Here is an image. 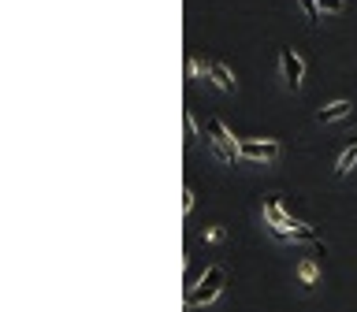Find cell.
<instances>
[{
    "label": "cell",
    "mask_w": 357,
    "mask_h": 312,
    "mask_svg": "<svg viewBox=\"0 0 357 312\" xmlns=\"http://www.w3.org/2000/svg\"><path fill=\"white\" fill-rule=\"evenodd\" d=\"M354 145H357V134H354Z\"/></svg>",
    "instance_id": "obj_16"
},
{
    "label": "cell",
    "mask_w": 357,
    "mask_h": 312,
    "mask_svg": "<svg viewBox=\"0 0 357 312\" xmlns=\"http://www.w3.org/2000/svg\"><path fill=\"white\" fill-rule=\"evenodd\" d=\"M290 219H294V216L283 208V197H279V194H268V197H264V223H272V227H283V231H287Z\"/></svg>",
    "instance_id": "obj_5"
},
{
    "label": "cell",
    "mask_w": 357,
    "mask_h": 312,
    "mask_svg": "<svg viewBox=\"0 0 357 312\" xmlns=\"http://www.w3.org/2000/svg\"><path fill=\"white\" fill-rule=\"evenodd\" d=\"M298 8H301V11H305V19H309V22H320V15H324V11H320V4H317V0H298Z\"/></svg>",
    "instance_id": "obj_11"
},
{
    "label": "cell",
    "mask_w": 357,
    "mask_h": 312,
    "mask_svg": "<svg viewBox=\"0 0 357 312\" xmlns=\"http://www.w3.org/2000/svg\"><path fill=\"white\" fill-rule=\"evenodd\" d=\"M354 111V100H331L328 108H320L317 111V119L324 123V127H328V123H339V119H346Z\"/></svg>",
    "instance_id": "obj_7"
},
{
    "label": "cell",
    "mask_w": 357,
    "mask_h": 312,
    "mask_svg": "<svg viewBox=\"0 0 357 312\" xmlns=\"http://www.w3.org/2000/svg\"><path fill=\"white\" fill-rule=\"evenodd\" d=\"M298 283L305 286V290H312V286L320 283V264L312 260V256H305V260L298 264Z\"/></svg>",
    "instance_id": "obj_8"
},
{
    "label": "cell",
    "mask_w": 357,
    "mask_h": 312,
    "mask_svg": "<svg viewBox=\"0 0 357 312\" xmlns=\"http://www.w3.org/2000/svg\"><path fill=\"white\" fill-rule=\"evenodd\" d=\"M186 75H190V78L208 75V63H201V60H194V56H190V60H186Z\"/></svg>",
    "instance_id": "obj_13"
},
{
    "label": "cell",
    "mask_w": 357,
    "mask_h": 312,
    "mask_svg": "<svg viewBox=\"0 0 357 312\" xmlns=\"http://www.w3.org/2000/svg\"><path fill=\"white\" fill-rule=\"evenodd\" d=\"M190 212H194V189L183 186V216H190Z\"/></svg>",
    "instance_id": "obj_14"
},
{
    "label": "cell",
    "mask_w": 357,
    "mask_h": 312,
    "mask_svg": "<svg viewBox=\"0 0 357 312\" xmlns=\"http://www.w3.org/2000/svg\"><path fill=\"white\" fill-rule=\"evenodd\" d=\"M223 234H227L223 227H208L205 234H201V238H205V242H223Z\"/></svg>",
    "instance_id": "obj_15"
},
{
    "label": "cell",
    "mask_w": 357,
    "mask_h": 312,
    "mask_svg": "<svg viewBox=\"0 0 357 312\" xmlns=\"http://www.w3.org/2000/svg\"><path fill=\"white\" fill-rule=\"evenodd\" d=\"M223 283H227V272H223L220 264L205 267V275H201L197 283L186 290V312H194V309H205V305H212V301L220 297Z\"/></svg>",
    "instance_id": "obj_1"
},
{
    "label": "cell",
    "mask_w": 357,
    "mask_h": 312,
    "mask_svg": "<svg viewBox=\"0 0 357 312\" xmlns=\"http://www.w3.org/2000/svg\"><path fill=\"white\" fill-rule=\"evenodd\" d=\"M183 134H186V141H197L201 134H197V123H194V111H183Z\"/></svg>",
    "instance_id": "obj_10"
},
{
    "label": "cell",
    "mask_w": 357,
    "mask_h": 312,
    "mask_svg": "<svg viewBox=\"0 0 357 312\" xmlns=\"http://www.w3.org/2000/svg\"><path fill=\"white\" fill-rule=\"evenodd\" d=\"M279 156V141L275 138H245L242 141V160H253V164H264V160H275Z\"/></svg>",
    "instance_id": "obj_4"
},
{
    "label": "cell",
    "mask_w": 357,
    "mask_h": 312,
    "mask_svg": "<svg viewBox=\"0 0 357 312\" xmlns=\"http://www.w3.org/2000/svg\"><path fill=\"white\" fill-rule=\"evenodd\" d=\"M279 71H283V86L290 89V93H298L301 78H305V60H301L294 49H283L279 52Z\"/></svg>",
    "instance_id": "obj_3"
},
{
    "label": "cell",
    "mask_w": 357,
    "mask_h": 312,
    "mask_svg": "<svg viewBox=\"0 0 357 312\" xmlns=\"http://www.w3.org/2000/svg\"><path fill=\"white\" fill-rule=\"evenodd\" d=\"M324 15H339V11H346V0H317Z\"/></svg>",
    "instance_id": "obj_12"
},
{
    "label": "cell",
    "mask_w": 357,
    "mask_h": 312,
    "mask_svg": "<svg viewBox=\"0 0 357 312\" xmlns=\"http://www.w3.org/2000/svg\"><path fill=\"white\" fill-rule=\"evenodd\" d=\"M354 167H357V145L350 141V145H346V149H342V156H339V164H335V175H350L354 171Z\"/></svg>",
    "instance_id": "obj_9"
},
{
    "label": "cell",
    "mask_w": 357,
    "mask_h": 312,
    "mask_svg": "<svg viewBox=\"0 0 357 312\" xmlns=\"http://www.w3.org/2000/svg\"><path fill=\"white\" fill-rule=\"evenodd\" d=\"M205 134H208V138H205L208 149L216 153L223 164H238V160H242V141L234 138V134L223 127L220 119H205Z\"/></svg>",
    "instance_id": "obj_2"
},
{
    "label": "cell",
    "mask_w": 357,
    "mask_h": 312,
    "mask_svg": "<svg viewBox=\"0 0 357 312\" xmlns=\"http://www.w3.org/2000/svg\"><path fill=\"white\" fill-rule=\"evenodd\" d=\"M208 78L223 89V93H234V89H238V82H234V75H231V67L220 63V60H208Z\"/></svg>",
    "instance_id": "obj_6"
}]
</instances>
